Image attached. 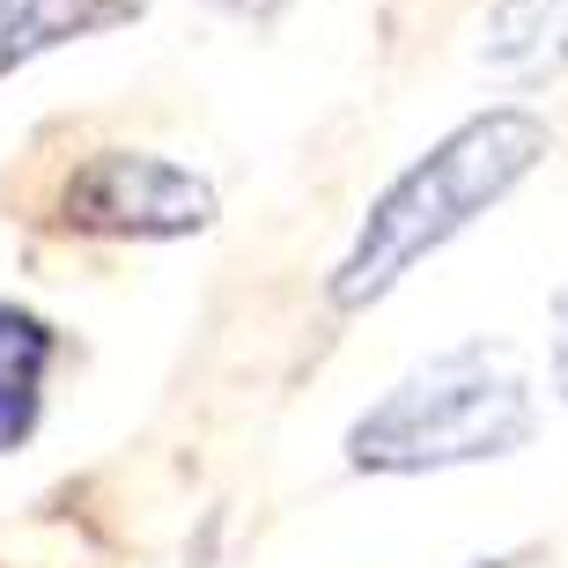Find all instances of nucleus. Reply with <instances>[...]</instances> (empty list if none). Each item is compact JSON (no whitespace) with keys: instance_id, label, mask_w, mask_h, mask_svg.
Instances as JSON below:
<instances>
[{"instance_id":"f257e3e1","label":"nucleus","mask_w":568,"mask_h":568,"mask_svg":"<svg viewBox=\"0 0 568 568\" xmlns=\"http://www.w3.org/2000/svg\"><path fill=\"white\" fill-rule=\"evenodd\" d=\"M547 148H554L547 119L525 104H495L480 119H465L458 133H443L422 163H406L369 200L355 244H347V258H339V274H333V303L339 311H362V303L392 295L428 252H443L465 222H480Z\"/></svg>"},{"instance_id":"6e6552de","label":"nucleus","mask_w":568,"mask_h":568,"mask_svg":"<svg viewBox=\"0 0 568 568\" xmlns=\"http://www.w3.org/2000/svg\"><path fill=\"white\" fill-rule=\"evenodd\" d=\"M214 8H230V16H274L281 0H214Z\"/></svg>"},{"instance_id":"f03ea898","label":"nucleus","mask_w":568,"mask_h":568,"mask_svg":"<svg viewBox=\"0 0 568 568\" xmlns=\"http://www.w3.org/2000/svg\"><path fill=\"white\" fill-rule=\"evenodd\" d=\"M531 384L509 362V347L465 339L414 362L369 414L347 428L355 473H443V465L509 458L531 443Z\"/></svg>"},{"instance_id":"0eeeda50","label":"nucleus","mask_w":568,"mask_h":568,"mask_svg":"<svg viewBox=\"0 0 568 568\" xmlns=\"http://www.w3.org/2000/svg\"><path fill=\"white\" fill-rule=\"evenodd\" d=\"M547 377L568 406V288H554V311H547Z\"/></svg>"},{"instance_id":"7ed1b4c3","label":"nucleus","mask_w":568,"mask_h":568,"mask_svg":"<svg viewBox=\"0 0 568 568\" xmlns=\"http://www.w3.org/2000/svg\"><path fill=\"white\" fill-rule=\"evenodd\" d=\"M60 222L74 236H111V244H170V236L214 230V185L155 148H97L67 170Z\"/></svg>"},{"instance_id":"20e7f679","label":"nucleus","mask_w":568,"mask_h":568,"mask_svg":"<svg viewBox=\"0 0 568 568\" xmlns=\"http://www.w3.org/2000/svg\"><path fill=\"white\" fill-rule=\"evenodd\" d=\"M60 362V333L22 303H0V458H16L44 422V377Z\"/></svg>"},{"instance_id":"1a4fd4ad","label":"nucleus","mask_w":568,"mask_h":568,"mask_svg":"<svg viewBox=\"0 0 568 568\" xmlns=\"http://www.w3.org/2000/svg\"><path fill=\"white\" fill-rule=\"evenodd\" d=\"M480 568H503V561H480Z\"/></svg>"},{"instance_id":"39448f33","label":"nucleus","mask_w":568,"mask_h":568,"mask_svg":"<svg viewBox=\"0 0 568 568\" xmlns=\"http://www.w3.org/2000/svg\"><path fill=\"white\" fill-rule=\"evenodd\" d=\"M480 67L503 82L568 74V0H487Z\"/></svg>"},{"instance_id":"423d86ee","label":"nucleus","mask_w":568,"mask_h":568,"mask_svg":"<svg viewBox=\"0 0 568 568\" xmlns=\"http://www.w3.org/2000/svg\"><path fill=\"white\" fill-rule=\"evenodd\" d=\"M119 22H141V0H0V74Z\"/></svg>"}]
</instances>
